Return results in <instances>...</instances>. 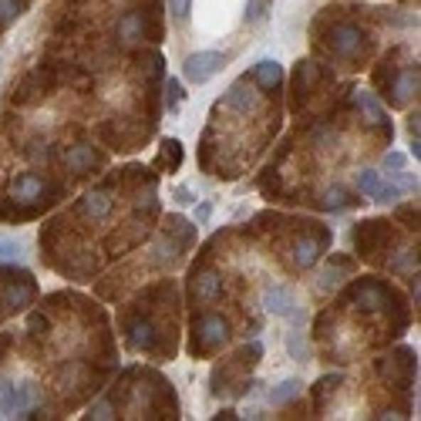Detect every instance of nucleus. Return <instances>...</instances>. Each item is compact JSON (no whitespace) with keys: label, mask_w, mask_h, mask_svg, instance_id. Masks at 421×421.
I'll use <instances>...</instances> for the list:
<instances>
[{"label":"nucleus","mask_w":421,"mask_h":421,"mask_svg":"<svg viewBox=\"0 0 421 421\" xmlns=\"http://www.w3.org/2000/svg\"><path fill=\"white\" fill-rule=\"evenodd\" d=\"M384 169L401 172V169H405V155H401V152H388V155H384Z\"/></svg>","instance_id":"a878e982"},{"label":"nucleus","mask_w":421,"mask_h":421,"mask_svg":"<svg viewBox=\"0 0 421 421\" xmlns=\"http://www.w3.org/2000/svg\"><path fill=\"white\" fill-rule=\"evenodd\" d=\"M260 21V17H263V0H250V4H246V21Z\"/></svg>","instance_id":"bb28decb"},{"label":"nucleus","mask_w":421,"mask_h":421,"mask_svg":"<svg viewBox=\"0 0 421 421\" xmlns=\"http://www.w3.org/2000/svg\"><path fill=\"white\" fill-rule=\"evenodd\" d=\"M17 14H21V0H0V27L17 21Z\"/></svg>","instance_id":"412c9836"},{"label":"nucleus","mask_w":421,"mask_h":421,"mask_svg":"<svg viewBox=\"0 0 421 421\" xmlns=\"http://www.w3.org/2000/svg\"><path fill=\"white\" fill-rule=\"evenodd\" d=\"M31 300H34V287L31 283L27 287H11L7 297H4V304L11 307V310H24V307H31Z\"/></svg>","instance_id":"2eb2a0df"},{"label":"nucleus","mask_w":421,"mask_h":421,"mask_svg":"<svg viewBox=\"0 0 421 421\" xmlns=\"http://www.w3.org/2000/svg\"><path fill=\"white\" fill-rule=\"evenodd\" d=\"M192 290H196L199 300L213 304V300H219V294H223V280H219V273H213V270H203V273H196Z\"/></svg>","instance_id":"0eeeda50"},{"label":"nucleus","mask_w":421,"mask_h":421,"mask_svg":"<svg viewBox=\"0 0 421 421\" xmlns=\"http://www.w3.org/2000/svg\"><path fill=\"white\" fill-rule=\"evenodd\" d=\"M378 186H381V172H374V169H364L358 176V189L364 192V196H374L378 192Z\"/></svg>","instance_id":"a211bd4d"},{"label":"nucleus","mask_w":421,"mask_h":421,"mask_svg":"<svg viewBox=\"0 0 421 421\" xmlns=\"http://www.w3.org/2000/svg\"><path fill=\"white\" fill-rule=\"evenodd\" d=\"M364 31H361L358 24H334L331 31V51L334 58H341V61H354V58H361V51H364Z\"/></svg>","instance_id":"f03ea898"},{"label":"nucleus","mask_w":421,"mask_h":421,"mask_svg":"<svg viewBox=\"0 0 421 421\" xmlns=\"http://www.w3.org/2000/svg\"><path fill=\"white\" fill-rule=\"evenodd\" d=\"M354 102H358L361 108L368 112V118L374 122V125H388V118H384V108L374 102V98H371L368 91H354ZM388 128H391V125H388Z\"/></svg>","instance_id":"4468645a"},{"label":"nucleus","mask_w":421,"mask_h":421,"mask_svg":"<svg viewBox=\"0 0 421 421\" xmlns=\"http://www.w3.org/2000/svg\"><path fill=\"white\" fill-rule=\"evenodd\" d=\"M34 398H38V388H34V384L14 388L7 378H0V415H21V411L31 408Z\"/></svg>","instance_id":"7ed1b4c3"},{"label":"nucleus","mask_w":421,"mask_h":421,"mask_svg":"<svg viewBox=\"0 0 421 421\" xmlns=\"http://www.w3.org/2000/svg\"><path fill=\"white\" fill-rule=\"evenodd\" d=\"M280 78H283L280 61H273V58H267V61H260V64H256V81H260L263 88H277V85H280Z\"/></svg>","instance_id":"9b49d317"},{"label":"nucleus","mask_w":421,"mask_h":421,"mask_svg":"<svg viewBox=\"0 0 421 421\" xmlns=\"http://www.w3.org/2000/svg\"><path fill=\"white\" fill-rule=\"evenodd\" d=\"M41 192H44V182H41V176H34V172H27V176H21V179L14 182V199H21V203L38 199Z\"/></svg>","instance_id":"9d476101"},{"label":"nucleus","mask_w":421,"mask_h":421,"mask_svg":"<svg viewBox=\"0 0 421 421\" xmlns=\"http://www.w3.org/2000/svg\"><path fill=\"white\" fill-rule=\"evenodd\" d=\"M176 203H182V206H189V203H196V199H192V192L186 189V186H179V189H176Z\"/></svg>","instance_id":"c85d7f7f"},{"label":"nucleus","mask_w":421,"mask_h":421,"mask_svg":"<svg viewBox=\"0 0 421 421\" xmlns=\"http://www.w3.org/2000/svg\"><path fill=\"white\" fill-rule=\"evenodd\" d=\"M118 31H122L125 38H135V34L142 31V21H139V17H125V21L118 24Z\"/></svg>","instance_id":"393cba45"},{"label":"nucleus","mask_w":421,"mask_h":421,"mask_svg":"<svg viewBox=\"0 0 421 421\" xmlns=\"http://www.w3.org/2000/svg\"><path fill=\"white\" fill-rule=\"evenodd\" d=\"M189 4L192 0H169V11H172L176 21H186V17H189Z\"/></svg>","instance_id":"b1692460"},{"label":"nucleus","mask_w":421,"mask_h":421,"mask_svg":"<svg viewBox=\"0 0 421 421\" xmlns=\"http://www.w3.org/2000/svg\"><path fill=\"white\" fill-rule=\"evenodd\" d=\"M209 213H213V206H209V203H203L199 209H196V223H199V226H206V219H209Z\"/></svg>","instance_id":"cd10ccee"},{"label":"nucleus","mask_w":421,"mask_h":421,"mask_svg":"<svg viewBox=\"0 0 421 421\" xmlns=\"http://www.w3.org/2000/svg\"><path fill=\"white\" fill-rule=\"evenodd\" d=\"M68 166H71V169L91 166V152H88V149H75V152L68 155Z\"/></svg>","instance_id":"5701e85b"},{"label":"nucleus","mask_w":421,"mask_h":421,"mask_svg":"<svg viewBox=\"0 0 421 421\" xmlns=\"http://www.w3.org/2000/svg\"><path fill=\"white\" fill-rule=\"evenodd\" d=\"M226 68V54L219 51H196L186 58V64H182V75H186V81H192V85H206L209 78H216L219 71Z\"/></svg>","instance_id":"f257e3e1"},{"label":"nucleus","mask_w":421,"mask_h":421,"mask_svg":"<svg viewBox=\"0 0 421 421\" xmlns=\"http://www.w3.org/2000/svg\"><path fill=\"white\" fill-rule=\"evenodd\" d=\"M152 341H155L152 324H139V327L132 331V344L135 347H152Z\"/></svg>","instance_id":"aec40b11"},{"label":"nucleus","mask_w":421,"mask_h":421,"mask_svg":"<svg viewBox=\"0 0 421 421\" xmlns=\"http://www.w3.org/2000/svg\"><path fill=\"white\" fill-rule=\"evenodd\" d=\"M327 243H331V236H327V233H324L320 240H307V236H300V240L294 243L297 267H314V263H317V256L327 250Z\"/></svg>","instance_id":"39448f33"},{"label":"nucleus","mask_w":421,"mask_h":421,"mask_svg":"<svg viewBox=\"0 0 421 421\" xmlns=\"http://www.w3.org/2000/svg\"><path fill=\"white\" fill-rule=\"evenodd\" d=\"M300 391H304V384L297 381V378H287V381H280L270 391V401H273V405H287V401L300 398Z\"/></svg>","instance_id":"f8f14e48"},{"label":"nucleus","mask_w":421,"mask_h":421,"mask_svg":"<svg viewBox=\"0 0 421 421\" xmlns=\"http://www.w3.org/2000/svg\"><path fill=\"white\" fill-rule=\"evenodd\" d=\"M401 192H405V189H401L398 182H381V186H378V192H374L371 199H378V203H395Z\"/></svg>","instance_id":"6ab92c4d"},{"label":"nucleus","mask_w":421,"mask_h":421,"mask_svg":"<svg viewBox=\"0 0 421 421\" xmlns=\"http://www.w3.org/2000/svg\"><path fill=\"white\" fill-rule=\"evenodd\" d=\"M182 98H186L182 81H179V78H169V81H166V108H169V112H176V108L182 105Z\"/></svg>","instance_id":"f3484780"},{"label":"nucleus","mask_w":421,"mask_h":421,"mask_svg":"<svg viewBox=\"0 0 421 421\" xmlns=\"http://www.w3.org/2000/svg\"><path fill=\"white\" fill-rule=\"evenodd\" d=\"M81 209H85V216L91 219H105L108 213H112V196L108 192H88L85 199H81Z\"/></svg>","instance_id":"1a4fd4ad"},{"label":"nucleus","mask_w":421,"mask_h":421,"mask_svg":"<svg viewBox=\"0 0 421 421\" xmlns=\"http://www.w3.org/2000/svg\"><path fill=\"white\" fill-rule=\"evenodd\" d=\"M354 300H358L361 307H368V310H378V307H384V290L378 283H364V287L354 290Z\"/></svg>","instance_id":"ddd939ff"},{"label":"nucleus","mask_w":421,"mask_h":421,"mask_svg":"<svg viewBox=\"0 0 421 421\" xmlns=\"http://www.w3.org/2000/svg\"><path fill=\"white\" fill-rule=\"evenodd\" d=\"M226 320L219 317V314H206L199 324H196V351L199 354H209V351H216L223 341H226Z\"/></svg>","instance_id":"20e7f679"},{"label":"nucleus","mask_w":421,"mask_h":421,"mask_svg":"<svg viewBox=\"0 0 421 421\" xmlns=\"http://www.w3.org/2000/svg\"><path fill=\"white\" fill-rule=\"evenodd\" d=\"M391 102L395 105H408V98H411V91H418V64H408L401 75L391 81Z\"/></svg>","instance_id":"423d86ee"},{"label":"nucleus","mask_w":421,"mask_h":421,"mask_svg":"<svg viewBox=\"0 0 421 421\" xmlns=\"http://www.w3.org/2000/svg\"><path fill=\"white\" fill-rule=\"evenodd\" d=\"M226 105L236 108V112H250V108H253V95L243 88V85H233V91L226 95Z\"/></svg>","instance_id":"dca6fc26"},{"label":"nucleus","mask_w":421,"mask_h":421,"mask_svg":"<svg viewBox=\"0 0 421 421\" xmlns=\"http://www.w3.org/2000/svg\"><path fill=\"white\" fill-rule=\"evenodd\" d=\"M21 243L17 240H0V260H21Z\"/></svg>","instance_id":"4be33fe9"},{"label":"nucleus","mask_w":421,"mask_h":421,"mask_svg":"<svg viewBox=\"0 0 421 421\" xmlns=\"http://www.w3.org/2000/svg\"><path fill=\"white\" fill-rule=\"evenodd\" d=\"M267 307L270 314H280V317H294V297L287 287H270L267 290Z\"/></svg>","instance_id":"6e6552de"}]
</instances>
